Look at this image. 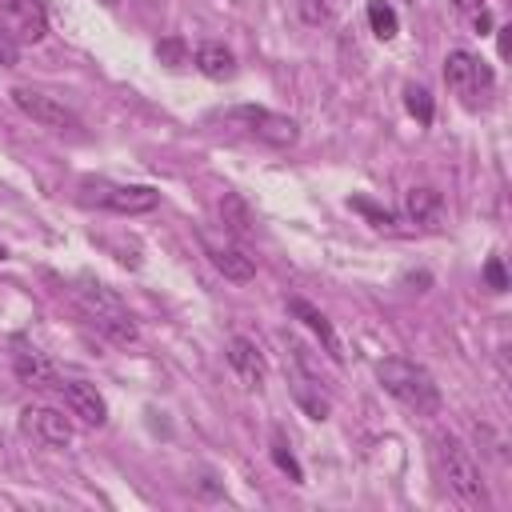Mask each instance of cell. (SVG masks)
I'll use <instances>...</instances> for the list:
<instances>
[{
    "label": "cell",
    "instance_id": "3957f363",
    "mask_svg": "<svg viewBox=\"0 0 512 512\" xmlns=\"http://www.w3.org/2000/svg\"><path fill=\"white\" fill-rule=\"evenodd\" d=\"M432 444H436L432 456H436V464H440L448 488H452L464 504H480V500H484V480H480V468H476L472 452H468L452 432H440Z\"/></svg>",
    "mask_w": 512,
    "mask_h": 512
},
{
    "label": "cell",
    "instance_id": "7c38bea8",
    "mask_svg": "<svg viewBox=\"0 0 512 512\" xmlns=\"http://www.w3.org/2000/svg\"><path fill=\"white\" fill-rule=\"evenodd\" d=\"M60 392H64L68 412H72L80 424H92V428L108 424V404H104V396L96 392V384H88V380H60Z\"/></svg>",
    "mask_w": 512,
    "mask_h": 512
},
{
    "label": "cell",
    "instance_id": "9a60e30c",
    "mask_svg": "<svg viewBox=\"0 0 512 512\" xmlns=\"http://www.w3.org/2000/svg\"><path fill=\"white\" fill-rule=\"evenodd\" d=\"M404 212H408L412 224H420V228H436L440 216H444V196H440L436 188H428V184L408 188V196H404Z\"/></svg>",
    "mask_w": 512,
    "mask_h": 512
},
{
    "label": "cell",
    "instance_id": "cb8c5ba5",
    "mask_svg": "<svg viewBox=\"0 0 512 512\" xmlns=\"http://www.w3.org/2000/svg\"><path fill=\"white\" fill-rule=\"evenodd\" d=\"M352 208H356V212H364V216H368V220H372L376 228H388V232L396 228V220H392V212H380V208H372L368 200H352Z\"/></svg>",
    "mask_w": 512,
    "mask_h": 512
},
{
    "label": "cell",
    "instance_id": "30bf717a",
    "mask_svg": "<svg viewBox=\"0 0 512 512\" xmlns=\"http://www.w3.org/2000/svg\"><path fill=\"white\" fill-rule=\"evenodd\" d=\"M12 372H16L24 384H32V388H60L56 364H52L40 348H32L28 340H12Z\"/></svg>",
    "mask_w": 512,
    "mask_h": 512
},
{
    "label": "cell",
    "instance_id": "8992f818",
    "mask_svg": "<svg viewBox=\"0 0 512 512\" xmlns=\"http://www.w3.org/2000/svg\"><path fill=\"white\" fill-rule=\"evenodd\" d=\"M84 192H92L88 200H96L100 208L120 212V216H140L160 204V192L148 184H84Z\"/></svg>",
    "mask_w": 512,
    "mask_h": 512
},
{
    "label": "cell",
    "instance_id": "e0dca14e",
    "mask_svg": "<svg viewBox=\"0 0 512 512\" xmlns=\"http://www.w3.org/2000/svg\"><path fill=\"white\" fill-rule=\"evenodd\" d=\"M220 220H224V228H228L232 236H252V228H256L252 208H248L236 192H224V196H220Z\"/></svg>",
    "mask_w": 512,
    "mask_h": 512
},
{
    "label": "cell",
    "instance_id": "9c48e42d",
    "mask_svg": "<svg viewBox=\"0 0 512 512\" xmlns=\"http://www.w3.org/2000/svg\"><path fill=\"white\" fill-rule=\"evenodd\" d=\"M444 84H448L452 92H460V96H472V92H480V88L492 84V68H488L480 56L456 48V52H448V60H444Z\"/></svg>",
    "mask_w": 512,
    "mask_h": 512
},
{
    "label": "cell",
    "instance_id": "d4e9b609",
    "mask_svg": "<svg viewBox=\"0 0 512 512\" xmlns=\"http://www.w3.org/2000/svg\"><path fill=\"white\" fill-rule=\"evenodd\" d=\"M16 60H20V44L8 32H0V68H16Z\"/></svg>",
    "mask_w": 512,
    "mask_h": 512
},
{
    "label": "cell",
    "instance_id": "7402d4cb",
    "mask_svg": "<svg viewBox=\"0 0 512 512\" xmlns=\"http://www.w3.org/2000/svg\"><path fill=\"white\" fill-rule=\"evenodd\" d=\"M484 280H488L492 292H508V276H504V260H500V256H492V260L484 264Z\"/></svg>",
    "mask_w": 512,
    "mask_h": 512
},
{
    "label": "cell",
    "instance_id": "484cf974",
    "mask_svg": "<svg viewBox=\"0 0 512 512\" xmlns=\"http://www.w3.org/2000/svg\"><path fill=\"white\" fill-rule=\"evenodd\" d=\"M460 12H480V0H452Z\"/></svg>",
    "mask_w": 512,
    "mask_h": 512
},
{
    "label": "cell",
    "instance_id": "d6986e66",
    "mask_svg": "<svg viewBox=\"0 0 512 512\" xmlns=\"http://www.w3.org/2000/svg\"><path fill=\"white\" fill-rule=\"evenodd\" d=\"M368 24H372V32L380 40H392L400 32V20H396L392 4H384V0H368Z\"/></svg>",
    "mask_w": 512,
    "mask_h": 512
},
{
    "label": "cell",
    "instance_id": "5bb4252c",
    "mask_svg": "<svg viewBox=\"0 0 512 512\" xmlns=\"http://www.w3.org/2000/svg\"><path fill=\"white\" fill-rule=\"evenodd\" d=\"M288 312H292L296 320H304V328H312V332L320 336L324 352H328V356H332L336 364L344 360V348H340V340H336V328L328 324V316H324V312H320L316 304H308L304 296H292V300H288Z\"/></svg>",
    "mask_w": 512,
    "mask_h": 512
},
{
    "label": "cell",
    "instance_id": "603a6c76",
    "mask_svg": "<svg viewBox=\"0 0 512 512\" xmlns=\"http://www.w3.org/2000/svg\"><path fill=\"white\" fill-rule=\"evenodd\" d=\"M156 56H160L164 64H184V40H180V36L160 40V44H156Z\"/></svg>",
    "mask_w": 512,
    "mask_h": 512
},
{
    "label": "cell",
    "instance_id": "277c9868",
    "mask_svg": "<svg viewBox=\"0 0 512 512\" xmlns=\"http://www.w3.org/2000/svg\"><path fill=\"white\" fill-rule=\"evenodd\" d=\"M220 116L232 120V124H240L244 132H252L256 140H264V144H272V148H292V144L300 140V124H296L292 116L272 112V108L240 104V108H228V112H220Z\"/></svg>",
    "mask_w": 512,
    "mask_h": 512
},
{
    "label": "cell",
    "instance_id": "4fadbf2b",
    "mask_svg": "<svg viewBox=\"0 0 512 512\" xmlns=\"http://www.w3.org/2000/svg\"><path fill=\"white\" fill-rule=\"evenodd\" d=\"M224 356H228L232 372L244 380V388H260V384L268 380V360H264V352H260L256 340H248V336H232Z\"/></svg>",
    "mask_w": 512,
    "mask_h": 512
},
{
    "label": "cell",
    "instance_id": "7a4b0ae2",
    "mask_svg": "<svg viewBox=\"0 0 512 512\" xmlns=\"http://www.w3.org/2000/svg\"><path fill=\"white\" fill-rule=\"evenodd\" d=\"M376 380L384 384L388 396H396L404 408L412 412H436L440 408V384L432 380V372L416 360L404 356H384L376 364Z\"/></svg>",
    "mask_w": 512,
    "mask_h": 512
},
{
    "label": "cell",
    "instance_id": "52a82bcc",
    "mask_svg": "<svg viewBox=\"0 0 512 512\" xmlns=\"http://www.w3.org/2000/svg\"><path fill=\"white\" fill-rule=\"evenodd\" d=\"M20 428H24V436H32L44 448H68L76 440L72 420L60 408H48V404H28L20 412Z\"/></svg>",
    "mask_w": 512,
    "mask_h": 512
},
{
    "label": "cell",
    "instance_id": "6da1fadb",
    "mask_svg": "<svg viewBox=\"0 0 512 512\" xmlns=\"http://www.w3.org/2000/svg\"><path fill=\"white\" fill-rule=\"evenodd\" d=\"M72 296H76L80 312L88 316V324H92L100 336H108L112 344H136V336H140L136 316L124 308V300H120L112 288H104V284L92 280V276H80L76 288H72Z\"/></svg>",
    "mask_w": 512,
    "mask_h": 512
},
{
    "label": "cell",
    "instance_id": "8fae6325",
    "mask_svg": "<svg viewBox=\"0 0 512 512\" xmlns=\"http://www.w3.org/2000/svg\"><path fill=\"white\" fill-rule=\"evenodd\" d=\"M200 244H204V256L212 260V268L224 276V280H232V284H248L252 276H256V264H252V256L244 252V248H236V244H220V240H212V236H200Z\"/></svg>",
    "mask_w": 512,
    "mask_h": 512
},
{
    "label": "cell",
    "instance_id": "44dd1931",
    "mask_svg": "<svg viewBox=\"0 0 512 512\" xmlns=\"http://www.w3.org/2000/svg\"><path fill=\"white\" fill-rule=\"evenodd\" d=\"M404 104H408V112H412L420 124H432V96H428V88L408 84V88H404Z\"/></svg>",
    "mask_w": 512,
    "mask_h": 512
},
{
    "label": "cell",
    "instance_id": "ffe728a7",
    "mask_svg": "<svg viewBox=\"0 0 512 512\" xmlns=\"http://www.w3.org/2000/svg\"><path fill=\"white\" fill-rule=\"evenodd\" d=\"M272 460H276V468H280V472H288V480H292V484H304V468L296 464V456H292V448L284 444V436H280V432H272Z\"/></svg>",
    "mask_w": 512,
    "mask_h": 512
},
{
    "label": "cell",
    "instance_id": "2e32d148",
    "mask_svg": "<svg viewBox=\"0 0 512 512\" xmlns=\"http://www.w3.org/2000/svg\"><path fill=\"white\" fill-rule=\"evenodd\" d=\"M196 68H200L208 80H232V76H236V56H232L224 44L208 40V44L196 48Z\"/></svg>",
    "mask_w": 512,
    "mask_h": 512
},
{
    "label": "cell",
    "instance_id": "5b68a950",
    "mask_svg": "<svg viewBox=\"0 0 512 512\" xmlns=\"http://www.w3.org/2000/svg\"><path fill=\"white\" fill-rule=\"evenodd\" d=\"M12 96V104L28 116V120H36V124H44V128H52V132H68V136H80L84 132V124H80V116L64 104V100H56V96H48V92H36V88H12L8 92Z\"/></svg>",
    "mask_w": 512,
    "mask_h": 512
},
{
    "label": "cell",
    "instance_id": "ba28073f",
    "mask_svg": "<svg viewBox=\"0 0 512 512\" xmlns=\"http://www.w3.org/2000/svg\"><path fill=\"white\" fill-rule=\"evenodd\" d=\"M0 32L16 44H40L48 36V16L40 0H0Z\"/></svg>",
    "mask_w": 512,
    "mask_h": 512
},
{
    "label": "cell",
    "instance_id": "ac0fdd59",
    "mask_svg": "<svg viewBox=\"0 0 512 512\" xmlns=\"http://www.w3.org/2000/svg\"><path fill=\"white\" fill-rule=\"evenodd\" d=\"M292 392H296V400L304 404V412L312 416V420H324L328 416V396L320 392V380H312V376H296L292 372Z\"/></svg>",
    "mask_w": 512,
    "mask_h": 512
}]
</instances>
